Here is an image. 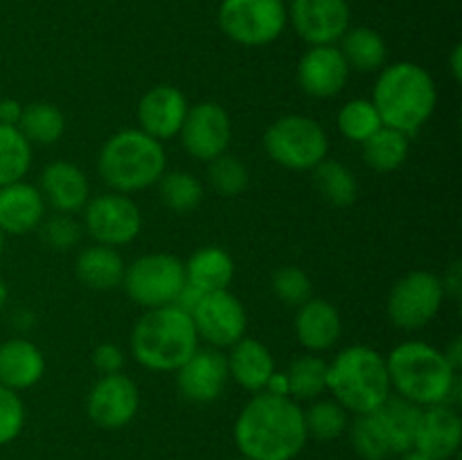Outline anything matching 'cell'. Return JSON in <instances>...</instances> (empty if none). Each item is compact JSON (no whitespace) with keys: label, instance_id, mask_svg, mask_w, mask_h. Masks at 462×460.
Listing matches in <instances>:
<instances>
[{"label":"cell","instance_id":"obj_8","mask_svg":"<svg viewBox=\"0 0 462 460\" xmlns=\"http://www.w3.org/2000/svg\"><path fill=\"white\" fill-rule=\"evenodd\" d=\"M122 287L144 309L174 305L185 287V264L170 253H149L126 266Z\"/></svg>","mask_w":462,"mask_h":460},{"label":"cell","instance_id":"obj_11","mask_svg":"<svg viewBox=\"0 0 462 460\" xmlns=\"http://www.w3.org/2000/svg\"><path fill=\"white\" fill-rule=\"evenodd\" d=\"M84 225L102 246H126L143 230V215L129 194L108 192L88 198L84 206Z\"/></svg>","mask_w":462,"mask_h":460},{"label":"cell","instance_id":"obj_49","mask_svg":"<svg viewBox=\"0 0 462 460\" xmlns=\"http://www.w3.org/2000/svg\"><path fill=\"white\" fill-rule=\"evenodd\" d=\"M7 298H9V289H7V282H5V280L0 278V309H3V307L7 305Z\"/></svg>","mask_w":462,"mask_h":460},{"label":"cell","instance_id":"obj_12","mask_svg":"<svg viewBox=\"0 0 462 460\" xmlns=\"http://www.w3.org/2000/svg\"><path fill=\"white\" fill-rule=\"evenodd\" d=\"M189 316H192L199 341L203 338L208 345L217 350L235 345L239 338L246 336V309L242 300L228 289L203 293Z\"/></svg>","mask_w":462,"mask_h":460},{"label":"cell","instance_id":"obj_44","mask_svg":"<svg viewBox=\"0 0 462 460\" xmlns=\"http://www.w3.org/2000/svg\"><path fill=\"white\" fill-rule=\"evenodd\" d=\"M23 115V106L21 102L16 99L7 97V99H0V124L3 126H18Z\"/></svg>","mask_w":462,"mask_h":460},{"label":"cell","instance_id":"obj_52","mask_svg":"<svg viewBox=\"0 0 462 460\" xmlns=\"http://www.w3.org/2000/svg\"><path fill=\"white\" fill-rule=\"evenodd\" d=\"M237 460H248V458H237Z\"/></svg>","mask_w":462,"mask_h":460},{"label":"cell","instance_id":"obj_33","mask_svg":"<svg viewBox=\"0 0 462 460\" xmlns=\"http://www.w3.org/2000/svg\"><path fill=\"white\" fill-rule=\"evenodd\" d=\"M158 192H161V198L167 210L176 212V215L194 212L203 201L201 180L183 170L165 171L161 180H158Z\"/></svg>","mask_w":462,"mask_h":460},{"label":"cell","instance_id":"obj_7","mask_svg":"<svg viewBox=\"0 0 462 460\" xmlns=\"http://www.w3.org/2000/svg\"><path fill=\"white\" fill-rule=\"evenodd\" d=\"M264 149L278 165L293 171H311L328 158V133L310 115H284L264 133Z\"/></svg>","mask_w":462,"mask_h":460},{"label":"cell","instance_id":"obj_30","mask_svg":"<svg viewBox=\"0 0 462 460\" xmlns=\"http://www.w3.org/2000/svg\"><path fill=\"white\" fill-rule=\"evenodd\" d=\"M311 180L320 197L334 207H347L350 203H355L356 192H359V185H356L350 167L338 161H328V158L311 170Z\"/></svg>","mask_w":462,"mask_h":460},{"label":"cell","instance_id":"obj_21","mask_svg":"<svg viewBox=\"0 0 462 460\" xmlns=\"http://www.w3.org/2000/svg\"><path fill=\"white\" fill-rule=\"evenodd\" d=\"M43 201L50 203L61 215L84 210L90 198V185L84 171L77 165L66 161L50 162L41 174V188Z\"/></svg>","mask_w":462,"mask_h":460},{"label":"cell","instance_id":"obj_38","mask_svg":"<svg viewBox=\"0 0 462 460\" xmlns=\"http://www.w3.org/2000/svg\"><path fill=\"white\" fill-rule=\"evenodd\" d=\"M208 180H210L212 189L221 197H237L248 188L251 174L239 158L221 153L215 161L208 162Z\"/></svg>","mask_w":462,"mask_h":460},{"label":"cell","instance_id":"obj_31","mask_svg":"<svg viewBox=\"0 0 462 460\" xmlns=\"http://www.w3.org/2000/svg\"><path fill=\"white\" fill-rule=\"evenodd\" d=\"M18 131L25 135L30 144H54L66 133V115L54 104L34 102L30 106H23Z\"/></svg>","mask_w":462,"mask_h":460},{"label":"cell","instance_id":"obj_22","mask_svg":"<svg viewBox=\"0 0 462 460\" xmlns=\"http://www.w3.org/2000/svg\"><path fill=\"white\" fill-rule=\"evenodd\" d=\"M45 219V201L39 188L18 180L0 188V230L5 235H27Z\"/></svg>","mask_w":462,"mask_h":460},{"label":"cell","instance_id":"obj_20","mask_svg":"<svg viewBox=\"0 0 462 460\" xmlns=\"http://www.w3.org/2000/svg\"><path fill=\"white\" fill-rule=\"evenodd\" d=\"M293 329L300 345L319 354L337 345L343 332V320L332 302L311 296L305 305L298 307Z\"/></svg>","mask_w":462,"mask_h":460},{"label":"cell","instance_id":"obj_45","mask_svg":"<svg viewBox=\"0 0 462 460\" xmlns=\"http://www.w3.org/2000/svg\"><path fill=\"white\" fill-rule=\"evenodd\" d=\"M262 392H271V395L289 397V379H287V373H278V370H275V373L269 377V382H266L264 391H262Z\"/></svg>","mask_w":462,"mask_h":460},{"label":"cell","instance_id":"obj_10","mask_svg":"<svg viewBox=\"0 0 462 460\" xmlns=\"http://www.w3.org/2000/svg\"><path fill=\"white\" fill-rule=\"evenodd\" d=\"M442 282L431 271H413L397 280L388 296V318L400 329H422L445 302Z\"/></svg>","mask_w":462,"mask_h":460},{"label":"cell","instance_id":"obj_5","mask_svg":"<svg viewBox=\"0 0 462 460\" xmlns=\"http://www.w3.org/2000/svg\"><path fill=\"white\" fill-rule=\"evenodd\" d=\"M167 156L162 143L140 129H122L104 143L97 170L104 183L120 194L147 189L165 174Z\"/></svg>","mask_w":462,"mask_h":460},{"label":"cell","instance_id":"obj_24","mask_svg":"<svg viewBox=\"0 0 462 460\" xmlns=\"http://www.w3.org/2000/svg\"><path fill=\"white\" fill-rule=\"evenodd\" d=\"M45 374V356L27 338L0 343V383L12 391H27Z\"/></svg>","mask_w":462,"mask_h":460},{"label":"cell","instance_id":"obj_34","mask_svg":"<svg viewBox=\"0 0 462 460\" xmlns=\"http://www.w3.org/2000/svg\"><path fill=\"white\" fill-rule=\"evenodd\" d=\"M32 165V144L18 126L0 124V188L25 179Z\"/></svg>","mask_w":462,"mask_h":460},{"label":"cell","instance_id":"obj_27","mask_svg":"<svg viewBox=\"0 0 462 460\" xmlns=\"http://www.w3.org/2000/svg\"><path fill=\"white\" fill-rule=\"evenodd\" d=\"M420 413H422V406L413 404V401L404 400L400 395H391L374 410L388 446H391V454H406V451L413 449Z\"/></svg>","mask_w":462,"mask_h":460},{"label":"cell","instance_id":"obj_29","mask_svg":"<svg viewBox=\"0 0 462 460\" xmlns=\"http://www.w3.org/2000/svg\"><path fill=\"white\" fill-rule=\"evenodd\" d=\"M411 135L402 131L382 126L374 131L368 140L361 143V153H364L365 165L373 167L374 171H395L406 162L411 152Z\"/></svg>","mask_w":462,"mask_h":460},{"label":"cell","instance_id":"obj_13","mask_svg":"<svg viewBox=\"0 0 462 460\" xmlns=\"http://www.w3.org/2000/svg\"><path fill=\"white\" fill-rule=\"evenodd\" d=\"M179 135L189 156L203 162L215 161L217 156L228 152L233 138L228 111L217 102L194 104L192 108H188Z\"/></svg>","mask_w":462,"mask_h":460},{"label":"cell","instance_id":"obj_39","mask_svg":"<svg viewBox=\"0 0 462 460\" xmlns=\"http://www.w3.org/2000/svg\"><path fill=\"white\" fill-rule=\"evenodd\" d=\"M271 289H273L275 298H278L282 305L287 307H300L305 305L311 298V280L310 275L305 273L298 266H282L273 273V280H271Z\"/></svg>","mask_w":462,"mask_h":460},{"label":"cell","instance_id":"obj_3","mask_svg":"<svg viewBox=\"0 0 462 460\" xmlns=\"http://www.w3.org/2000/svg\"><path fill=\"white\" fill-rule=\"evenodd\" d=\"M370 102L377 108L383 126L413 135L436 111V81L418 63H391L379 72Z\"/></svg>","mask_w":462,"mask_h":460},{"label":"cell","instance_id":"obj_28","mask_svg":"<svg viewBox=\"0 0 462 460\" xmlns=\"http://www.w3.org/2000/svg\"><path fill=\"white\" fill-rule=\"evenodd\" d=\"M341 54L356 72H377L388 61V45L373 27H352L341 36Z\"/></svg>","mask_w":462,"mask_h":460},{"label":"cell","instance_id":"obj_9","mask_svg":"<svg viewBox=\"0 0 462 460\" xmlns=\"http://www.w3.org/2000/svg\"><path fill=\"white\" fill-rule=\"evenodd\" d=\"M219 27L230 41L246 48H260L278 39L287 27L282 0H224Z\"/></svg>","mask_w":462,"mask_h":460},{"label":"cell","instance_id":"obj_32","mask_svg":"<svg viewBox=\"0 0 462 460\" xmlns=\"http://www.w3.org/2000/svg\"><path fill=\"white\" fill-rule=\"evenodd\" d=\"M289 397L291 400H314L328 391V361L314 352L296 356L287 368Z\"/></svg>","mask_w":462,"mask_h":460},{"label":"cell","instance_id":"obj_41","mask_svg":"<svg viewBox=\"0 0 462 460\" xmlns=\"http://www.w3.org/2000/svg\"><path fill=\"white\" fill-rule=\"evenodd\" d=\"M25 424V404L16 391L0 383V446L16 440Z\"/></svg>","mask_w":462,"mask_h":460},{"label":"cell","instance_id":"obj_35","mask_svg":"<svg viewBox=\"0 0 462 460\" xmlns=\"http://www.w3.org/2000/svg\"><path fill=\"white\" fill-rule=\"evenodd\" d=\"M305 415V428L307 437H316L320 442L337 440L338 436H343L350 424L347 419V410L343 409L338 401H314L307 410H302Z\"/></svg>","mask_w":462,"mask_h":460},{"label":"cell","instance_id":"obj_40","mask_svg":"<svg viewBox=\"0 0 462 460\" xmlns=\"http://www.w3.org/2000/svg\"><path fill=\"white\" fill-rule=\"evenodd\" d=\"M41 239L52 251H70L81 242V225L72 219V215H54L43 219L39 225Z\"/></svg>","mask_w":462,"mask_h":460},{"label":"cell","instance_id":"obj_42","mask_svg":"<svg viewBox=\"0 0 462 460\" xmlns=\"http://www.w3.org/2000/svg\"><path fill=\"white\" fill-rule=\"evenodd\" d=\"M93 365L99 374H116L125 368V352L116 343H102L93 350Z\"/></svg>","mask_w":462,"mask_h":460},{"label":"cell","instance_id":"obj_1","mask_svg":"<svg viewBox=\"0 0 462 460\" xmlns=\"http://www.w3.org/2000/svg\"><path fill=\"white\" fill-rule=\"evenodd\" d=\"M235 442L248 460H293L307 445L302 409L291 397L255 392L239 410Z\"/></svg>","mask_w":462,"mask_h":460},{"label":"cell","instance_id":"obj_19","mask_svg":"<svg viewBox=\"0 0 462 460\" xmlns=\"http://www.w3.org/2000/svg\"><path fill=\"white\" fill-rule=\"evenodd\" d=\"M462 437L458 410L447 404L424 406L415 428L413 449L433 460H449L456 455Z\"/></svg>","mask_w":462,"mask_h":460},{"label":"cell","instance_id":"obj_6","mask_svg":"<svg viewBox=\"0 0 462 460\" xmlns=\"http://www.w3.org/2000/svg\"><path fill=\"white\" fill-rule=\"evenodd\" d=\"M328 391L350 413H373L391 397L386 356L368 345L346 347L328 363Z\"/></svg>","mask_w":462,"mask_h":460},{"label":"cell","instance_id":"obj_14","mask_svg":"<svg viewBox=\"0 0 462 460\" xmlns=\"http://www.w3.org/2000/svg\"><path fill=\"white\" fill-rule=\"evenodd\" d=\"M140 406V391L135 382L126 374H99L97 382L90 388L86 397V410L93 424L99 428H116L126 427L135 418Z\"/></svg>","mask_w":462,"mask_h":460},{"label":"cell","instance_id":"obj_50","mask_svg":"<svg viewBox=\"0 0 462 460\" xmlns=\"http://www.w3.org/2000/svg\"><path fill=\"white\" fill-rule=\"evenodd\" d=\"M402 460H433V458H429V455H424V454H420V451L411 449V451H406L404 458H402Z\"/></svg>","mask_w":462,"mask_h":460},{"label":"cell","instance_id":"obj_18","mask_svg":"<svg viewBox=\"0 0 462 460\" xmlns=\"http://www.w3.org/2000/svg\"><path fill=\"white\" fill-rule=\"evenodd\" d=\"M188 108V99L176 86H153L143 95L138 104L140 131L156 138L158 143L171 140L174 135H179Z\"/></svg>","mask_w":462,"mask_h":460},{"label":"cell","instance_id":"obj_15","mask_svg":"<svg viewBox=\"0 0 462 460\" xmlns=\"http://www.w3.org/2000/svg\"><path fill=\"white\" fill-rule=\"evenodd\" d=\"M287 18L310 45H337L350 30L347 0H291Z\"/></svg>","mask_w":462,"mask_h":460},{"label":"cell","instance_id":"obj_16","mask_svg":"<svg viewBox=\"0 0 462 460\" xmlns=\"http://www.w3.org/2000/svg\"><path fill=\"white\" fill-rule=\"evenodd\" d=\"M228 361L217 347H199L179 370L176 383L180 395L194 404H210L219 400L228 383Z\"/></svg>","mask_w":462,"mask_h":460},{"label":"cell","instance_id":"obj_37","mask_svg":"<svg viewBox=\"0 0 462 460\" xmlns=\"http://www.w3.org/2000/svg\"><path fill=\"white\" fill-rule=\"evenodd\" d=\"M347 427H350L352 446L364 460H386L388 455H393L374 410L356 415L355 422L347 424Z\"/></svg>","mask_w":462,"mask_h":460},{"label":"cell","instance_id":"obj_2","mask_svg":"<svg viewBox=\"0 0 462 460\" xmlns=\"http://www.w3.org/2000/svg\"><path fill=\"white\" fill-rule=\"evenodd\" d=\"M391 391L418 406L447 404L456 409L460 400L458 373L445 352L424 341H406L386 356Z\"/></svg>","mask_w":462,"mask_h":460},{"label":"cell","instance_id":"obj_17","mask_svg":"<svg viewBox=\"0 0 462 460\" xmlns=\"http://www.w3.org/2000/svg\"><path fill=\"white\" fill-rule=\"evenodd\" d=\"M347 77L350 68L337 45H310L298 63V84L311 97H334L346 88Z\"/></svg>","mask_w":462,"mask_h":460},{"label":"cell","instance_id":"obj_25","mask_svg":"<svg viewBox=\"0 0 462 460\" xmlns=\"http://www.w3.org/2000/svg\"><path fill=\"white\" fill-rule=\"evenodd\" d=\"M125 269L126 264L120 253L102 244L86 246L75 262L77 280L93 291H111L120 287Z\"/></svg>","mask_w":462,"mask_h":460},{"label":"cell","instance_id":"obj_26","mask_svg":"<svg viewBox=\"0 0 462 460\" xmlns=\"http://www.w3.org/2000/svg\"><path fill=\"white\" fill-rule=\"evenodd\" d=\"M185 264V282L201 293L228 289L235 278V262L221 246H203Z\"/></svg>","mask_w":462,"mask_h":460},{"label":"cell","instance_id":"obj_36","mask_svg":"<svg viewBox=\"0 0 462 460\" xmlns=\"http://www.w3.org/2000/svg\"><path fill=\"white\" fill-rule=\"evenodd\" d=\"M337 122L343 138L359 144L383 126L377 108H374V104L370 102V99H350L347 104H343V108L338 111Z\"/></svg>","mask_w":462,"mask_h":460},{"label":"cell","instance_id":"obj_48","mask_svg":"<svg viewBox=\"0 0 462 460\" xmlns=\"http://www.w3.org/2000/svg\"><path fill=\"white\" fill-rule=\"evenodd\" d=\"M451 72H454V79L460 81L462 77V45H456L454 50H451Z\"/></svg>","mask_w":462,"mask_h":460},{"label":"cell","instance_id":"obj_51","mask_svg":"<svg viewBox=\"0 0 462 460\" xmlns=\"http://www.w3.org/2000/svg\"><path fill=\"white\" fill-rule=\"evenodd\" d=\"M3 251H5V233L0 230V255H3Z\"/></svg>","mask_w":462,"mask_h":460},{"label":"cell","instance_id":"obj_23","mask_svg":"<svg viewBox=\"0 0 462 460\" xmlns=\"http://www.w3.org/2000/svg\"><path fill=\"white\" fill-rule=\"evenodd\" d=\"M226 361H228L230 379L253 395L264 391L266 382L275 373L273 354L257 338H239L235 345H230V354H226Z\"/></svg>","mask_w":462,"mask_h":460},{"label":"cell","instance_id":"obj_47","mask_svg":"<svg viewBox=\"0 0 462 460\" xmlns=\"http://www.w3.org/2000/svg\"><path fill=\"white\" fill-rule=\"evenodd\" d=\"M12 323L16 325V327H21V329H30L32 325H34V314H32V311H27V309H18L16 314L12 316Z\"/></svg>","mask_w":462,"mask_h":460},{"label":"cell","instance_id":"obj_46","mask_svg":"<svg viewBox=\"0 0 462 460\" xmlns=\"http://www.w3.org/2000/svg\"><path fill=\"white\" fill-rule=\"evenodd\" d=\"M445 359L449 361V365L456 370V373H460L462 368V338L460 336H456L454 341H451V345L447 347Z\"/></svg>","mask_w":462,"mask_h":460},{"label":"cell","instance_id":"obj_4","mask_svg":"<svg viewBox=\"0 0 462 460\" xmlns=\"http://www.w3.org/2000/svg\"><path fill=\"white\" fill-rule=\"evenodd\" d=\"M199 350L192 316L176 305L147 309L131 332V352L143 368L176 373Z\"/></svg>","mask_w":462,"mask_h":460},{"label":"cell","instance_id":"obj_43","mask_svg":"<svg viewBox=\"0 0 462 460\" xmlns=\"http://www.w3.org/2000/svg\"><path fill=\"white\" fill-rule=\"evenodd\" d=\"M442 282V291H445V296H449L451 300H460L462 296V266L460 262H451L449 269L445 271V275L440 278Z\"/></svg>","mask_w":462,"mask_h":460}]
</instances>
